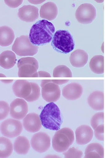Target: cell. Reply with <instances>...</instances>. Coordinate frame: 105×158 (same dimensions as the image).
Instances as JSON below:
<instances>
[{"label":"cell","mask_w":105,"mask_h":158,"mask_svg":"<svg viewBox=\"0 0 105 158\" xmlns=\"http://www.w3.org/2000/svg\"><path fill=\"white\" fill-rule=\"evenodd\" d=\"M55 32V27L52 23L46 20H40L32 26L29 38L34 45H43L50 42Z\"/></svg>","instance_id":"obj_1"},{"label":"cell","mask_w":105,"mask_h":158,"mask_svg":"<svg viewBox=\"0 0 105 158\" xmlns=\"http://www.w3.org/2000/svg\"><path fill=\"white\" fill-rule=\"evenodd\" d=\"M41 123L46 129L58 131L62 123L61 111L57 106L50 102L44 107L40 115Z\"/></svg>","instance_id":"obj_2"},{"label":"cell","mask_w":105,"mask_h":158,"mask_svg":"<svg viewBox=\"0 0 105 158\" xmlns=\"http://www.w3.org/2000/svg\"><path fill=\"white\" fill-rule=\"evenodd\" d=\"M74 141L73 131L68 127L63 128L57 131L54 135L52 147L57 152H63L68 150Z\"/></svg>","instance_id":"obj_3"},{"label":"cell","mask_w":105,"mask_h":158,"mask_svg":"<svg viewBox=\"0 0 105 158\" xmlns=\"http://www.w3.org/2000/svg\"><path fill=\"white\" fill-rule=\"evenodd\" d=\"M52 44L57 51L65 54L72 51L74 47L73 37L69 32L65 30H59L56 32Z\"/></svg>","instance_id":"obj_4"},{"label":"cell","mask_w":105,"mask_h":158,"mask_svg":"<svg viewBox=\"0 0 105 158\" xmlns=\"http://www.w3.org/2000/svg\"><path fill=\"white\" fill-rule=\"evenodd\" d=\"M12 49L18 56H33L38 52V47L31 43L28 35H22L16 38Z\"/></svg>","instance_id":"obj_5"},{"label":"cell","mask_w":105,"mask_h":158,"mask_svg":"<svg viewBox=\"0 0 105 158\" xmlns=\"http://www.w3.org/2000/svg\"><path fill=\"white\" fill-rule=\"evenodd\" d=\"M17 65L19 77H38L39 64L35 58L30 57L21 58L18 62Z\"/></svg>","instance_id":"obj_6"},{"label":"cell","mask_w":105,"mask_h":158,"mask_svg":"<svg viewBox=\"0 0 105 158\" xmlns=\"http://www.w3.org/2000/svg\"><path fill=\"white\" fill-rule=\"evenodd\" d=\"M42 95L44 99L48 102L57 101L61 97V91L59 86L52 80H43L41 83Z\"/></svg>","instance_id":"obj_7"},{"label":"cell","mask_w":105,"mask_h":158,"mask_svg":"<svg viewBox=\"0 0 105 158\" xmlns=\"http://www.w3.org/2000/svg\"><path fill=\"white\" fill-rule=\"evenodd\" d=\"M96 10L94 6L90 4L85 3L77 8L75 16L79 23L87 24L91 23L96 16Z\"/></svg>","instance_id":"obj_8"},{"label":"cell","mask_w":105,"mask_h":158,"mask_svg":"<svg viewBox=\"0 0 105 158\" xmlns=\"http://www.w3.org/2000/svg\"><path fill=\"white\" fill-rule=\"evenodd\" d=\"M23 129L21 122L13 119H7L3 122L1 125V133L8 138H13L19 135Z\"/></svg>","instance_id":"obj_9"},{"label":"cell","mask_w":105,"mask_h":158,"mask_svg":"<svg viewBox=\"0 0 105 158\" xmlns=\"http://www.w3.org/2000/svg\"><path fill=\"white\" fill-rule=\"evenodd\" d=\"M51 139L46 133L39 132L32 136L31 145L34 150L40 153L47 151L50 147Z\"/></svg>","instance_id":"obj_10"},{"label":"cell","mask_w":105,"mask_h":158,"mask_svg":"<svg viewBox=\"0 0 105 158\" xmlns=\"http://www.w3.org/2000/svg\"><path fill=\"white\" fill-rule=\"evenodd\" d=\"M28 111L27 103L23 99L18 98L10 104V115L15 119L22 120L26 117Z\"/></svg>","instance_id":"obj_11"},{"label":"cell","mask_w":105,"mask_h":158,"mask_svg":"<svg viewBox=\"0 0 105 158\" xmlns=\"http://www.w3.org/2000/svg\"><path fill=\"white\" fill-rule=\"evenodd\" d=\"M41 122L40 117L36 113H30L24 118L23 125L28 132L35 133L41 129Z\"/></svg>","instance_id":"obj_12"},{"label":"cell","mask_w":105,"mask_h":158,"mask_svg":"<svg viewBox=\"0 0 105 158\" xmlns=\"http://www.w3.org/2000/svg\"><path fill=\"white\" fill-rule=\"evenodd\" d=\"M18 16L24 22L32 23L39 17L38 9L31 5H25L19 9Z\"/></svg>","instance_id":"obj_13"},{"label":"cell","mask_w":105,"mask_h":158,"mask_svg":"<svg viewBox=\"0 0 105 158\" xmlns=\"http://www.w3.org/2000/svg\"><path fill=\"white\" fill-rule=\"evenodd\" d=\"M94 132L91 127L86 125H82L78 127L76 131V141L80 145H85L91 141Z\"/></svg>","instance_id":"obj_14"},{"label":"cell","mask_w":105,"mask_h":158,"mask_svg":"<svg viewBox=\"0 0 105 158\" xmlns=\"http://www.w3.org/2000/svg\"><path fill=\"white\" fill-rule=\"evenodd\" d=\"M83 92L82 85L79 83H72L63 88L62 94L66 99L74 100L78 99L82 96Z\"/></svg>","instance_id":"obj_15"},{"label":"cell","mask_w":105,"mask_h":158,"mask_svg":"<svg viewBox=\"0 0 105 158\" xmlns=\"http://www.w3.org/2000/svg\"><path fill=\"white\" fill-rule=\"evenodd\" d=\"M12 88L14 93L16 97L24 99L29 96L32 91L31 82L26 80H17Z\"/></svg>","instance_id":"obj_16"},{"label":"cell","mask_w":105,"mask_h":158,"mask_svg":"<svg viewBox=\"0 0 105 158\" xmlns=\"http://www.w3.org/2000/svg\"><path fill=\"white\" fill-rule=\"evenodd\" d=\"M58 14L57 7L53 2H47L41 7L40 16L41 18L52 21L56 19Z\"/></svg>","instance_id":"obj_17"},{"label":"cell","mask_w":105,"mask_h":158,"mask_svg":"<svg viewBox=\"0 0 105 158\" xmlns=\"http://www.w3.org/2000/svg\"><path fill=\"white\" fill-rule=\"evenodd\" d=\"M89 105L96 111H101L104 108V94L103 92L95 91L93 92L88 99Z\"/></svg>","instance_id":"obj_18"},{"label":"cell","mask_w":105,"mask_h":158,"mask_svg":"<svg viewBox=\"0 0 105 158\" xmlns=\"http://www.w3.org/2000/svg\"><path fill=\"white\" fill-rule=\"evenodd\" d=\"M88 59L87 53L83 50L79 49L71 53L70 61L73 66L81 68L84 67L86 64Z\"/></svg>","instance_id":"obj_19"},{"label":"cell","mask_w":105,"mask_h":158,"mask_svg":"<svg viewBox=\"0 0 105 158\" xmlns=\"http://www.w3.org/2000/svg\"><path fill=\"white\" fill-rule=\"evenodd\" d=\"M104 148L101 144L97 143L89 144L86 148L85 158H103Z\"/></svg>","instance_id":"obj_20"},{"label":"cell","mask_w":105,"mask_h":158,"mask_svg":"<svg viewBox=\"0 0 105 158\" xmlns=\"http://www.w3.org/2000/svg\"><path fill=\"white\" fill-rule=\"evenodd\" d=\"M15 38L13 29L7 26H2L0 28V45L7 47L12 43Z\"/></svg>","instance_id":"obj_21"},{"label":"cell","mask_w":105,"mask_h":158,"mask_svg":"<svg viewBox=\"0 0 105 158\" xmlns=\"http://www.w3.org/2000/svg\"><path fill=\"white\" fill-rule=\"evenodd\" d=\"M16 57L15 53L11 51H5L0 56V65L6 69H10L15 64Z\"/></svg>","instance_id":"obj_22"},{"label":"cell","mask_w":105,"mask_h":158,"mask_svg":"<svg viewBox=\"0 0 105 158\" xmlns=\"http://www.w3.org/2000/svg\"><path fill=\"white\" fill-rule=\"evenodd\" d=\"M14 150L20 155H25L28 153L30 148V143L26 137L20 136L15 140L14 144Z\"/></svg>","instance_id":"obj_23"},{"label":"cell","mask_w":105,"mask_h":158,"mask_svg":"<svg viewBox=\"0 0 105 158\" xmlns=\"http://www.w3.org/2000/svg\"><path fill=\"white\" fill-rule=\"evenodd\" d=\"M89 67L92 72L100 74L104 73V56L97 55L94 56L90 62Z\"/></svg>","instance_id":"obj_24"},{"label":"cell","mask_w":105,"mask_h":158,"mask_svg":"<svg viewBox=\"0 0 105 158\" xmlns=\"http://www.w3.org/2000/svg\"><path fill=\"white\" fill-rule=\"evenodd\" d=\"M0 144V157L6 158L10 156L13 151V145L10 140L5 137H1Z\"/></svg>","instance_id":"obj_25"},{"label":"cell","mask_w":105,"mask_h":158,"mask_svg":"<svg viewBox=\"0 0 105 158\" xmlns=\"http://www.w3.org/2000/svg\"><path fill=\"white\" fill-rule=\"evenodd\" d=\"M54 77H72V73L69 68L65 65H59L53 70Z\"/></svg>","instance_id":"obj_26"},{"label":"cell","mask_w":105,"mask_h":158,"mask_svg":"<svg viewBox=\"0 0 105 158\" xmlns=\"http://www.w3.org/2000/svg\"><path fill=\"white\" fill-rule=\"evenodd\" d=\"M32 86V91L29 96L25 99L28 102H32L37 100L40 97V86L37 83L31 82Z\"/></svg>","instance_id":"obj_27"},{"label":"cell","mask_w":105,"mask_h":158,"mask_svg":"<svg viewBox=\"0 0 105 158\" xmlns=\"http://www.w3.org/2000/svg\"><path fill=\"white\" fill-rule=\"evenodd\" d=\"M104 113L103 112H98L96 113L93 116L91 124L94 130L98 126L101 124H104Z\"/></svg>","instance_id":"obj_28"},{"label":"cell","mask_w":105,"mask_h":158,"mask_svg":"<svg viewBox=\"0 0 105 158\" xmlns=\"http://www.w3.org/2000/svg\"><path fill=\"white\" fill-rule=\"evenodd\" d=\"M63 155L65 158H80L82 157L83 153L82 151L73 147L69 149L68 151L63 153Z\"/></svg>","instance_id":"obj_29"},{"label":"cell","mask_w":105,"mask_h":158,"mask_svg":"<svg viewBox=\"0 0 105 158\" xmlns=\"http://www.w3.org/2000/svg\"><path fill=\"white\" fill-rule=\"evenodd\" d=\"M1 106V113H0V119L4 120L7 117L10 108L8 103L4 101H1L0 102Z\"/></svg>","instance_id":"obj_30"},{"label":"cell","mask_w":105,"mask_h":158,"mask_svg":"<svg viewBox=\"0 0 105 158\" xmlns=\"http://www.w3.org/2000/svg\"><path fill=\"white\" fill-rule=\"evenodd\" d=\"M104 133V125L101 124L94 129V135L96 138L99 141H103Z\"/></svg>","instance_id":"obj_31"},{"label":"cell","mask_w":105,"mask_h":158,"mask_svg":"<svg viewBox=\"0 0 105 158\" xmlns=\"http://www.w3.org/2000/svg\"><path fill=\"white\" fill-rule=\"evenodd\" d=\"M4 2L9 7L16 8L22 3L23 1H5Z\"/></svg>","instance_id":"obj_32"},{"label":"cell","mask_w":105,"mask_h":158,"mask_svg":"<svg viewBox=\"0 0 105 158\" xmlns=\"http://www.w3.org/2000/svg\"><path fill=\"white\" fill-rule=\"evenodd\" d=\"M38 77H51L50 74L45 71H40L37 73Z\"/></svg>","instance_id":"obj_33"},{"label":"cell","mask_w":105,"mask_h":158,"mask_svg":"<svg viewBox=\"0 0 105 158\" xmlns=\"http://www.w3.org/2000/svg\"><path fill=\"white\" fill-rule=\"evenodd\" d=\"M52 81L56 83L57 85H63L65 84V83H67L68 81V80H53Z\"/></svg>","instance_id":"obj_34"},{"label":"cell","mask_w":105,"mask_h":158,"mask_svg":"<svg viewBox=\"0 0 105 158\" xmlns=\"http://www.w3.org/2000/svg\"><path fill=\"white\" fill-rule=\"evenodd\" d=\"M13 81V80H4L3 81V82L4 83H10Z\"/></svg>","instance_id":"obj_35"}]
</instances>
